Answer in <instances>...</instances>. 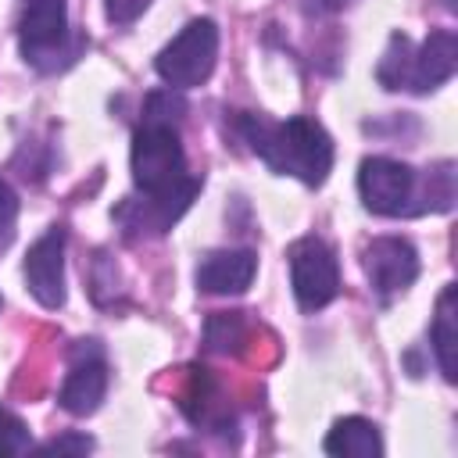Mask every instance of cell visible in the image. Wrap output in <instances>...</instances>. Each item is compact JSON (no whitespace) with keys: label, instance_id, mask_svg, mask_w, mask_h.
<instances>
[{"label":"cell","instance_id":"6da1fadb","mask_svg":"<svg viewBox=\"0 0 458 458\" xmlns=\"http://www.w3.org/2000/svg\"><path fill=\"white\" fill-rule=\"evenodd\" d=\"M129 165H132V182L143 193L140 225H147L150 233L172 229V222L190 208V200L200 190V179L190 175L186 168L175 122L143 118V125L132 132Z\"/></svg>","mask_w":458,"mask_h":458},{"label":"cell","instance_id":"7a4b0ae2","mask_svg":"<svg viewBox=\"0 0 458 458\" xmlns=\"http://www.w3.org/2000/svg\"><path fill=\"white\" fill-rule=\"evenodd\" d=\"M236 125L247 136L250 150L272 172L293 175L304 186L326 182V175L333 168V140L318 122H311L304 114H293L286 122H265L261 114H240Z\"/></svg>","mask_w":458,"mask_h":458},{"label":"cell","instance_id":"3957f363","mask_svg":"<svg viewBox=\"0 0 458 458\" xmlns=\"http://www.w3.org/2000/svg\"><path fill=\"white\" fill-rule=\"evenodd\" d=\"M458 68V39L451 29H433L419 50H411L408 36L394 32L390 47L376 68V79L386 89H411V93H426L437 89L440 82H447Z\"/></svg>","mask_w":458,"mask_h":458},{"label":"cell","instance_id":"277c9868","mask_svg":"<svg viewBox=\"0 0 458 458\" xmlns=\"http://www.w3.org/2000/svg\"><path fill=\"white\" fill-rule=\"evenodd\" d=\"M218 61V29L211 18H193L161 54L154 57V72L172 89H193L211 79Z\"/></svg>","mask_w":458,"mask_h":458},{"label":"cell","instance_id":"5b68a950","mask_svg":"<svg viewBox=\"0 0 458 458\" xmlns=\"http://www.w3.org/2000/svg\"><path fill=\"white\" fill-rule=\"evenodd\" d=\"M290 283H293V297L304 311L326 308L340 293V265H336V254L329 250V243H322L318 236L297 240L290 247Z\"/></svg>","mask_w":458,"mask_h":458},{"label":"cell","instance_id":"8992f818","mask_svg":"<svg viewBox=\"0 0 458 458\" xmlns=\"http://www.w3.org/2000/svg\"><path fill=\"white\" fill-rule=\"evenodd\" d=\"M361 204L376 215H404L415 197V172L394 157H365L358 168Z\"/></svg>","mask_w":458,"mask_h":458},{"label":"cell","instance_id":"52a82bcc","mask_svg":"<svg viewBox=\"0 0 458 458\" xmlns=\"http://www.w3.org/2000/svg\"><path fill=\"white\" fill-rule=\"evenodd\" d=\"M365 272H369L372 290L383 301H390L394 293H404L415 283V276H419V254L401 236H376L365 247Z\"/></svg>","mask_w":458,"mask_h":458},{"label":"cell","instance_id":"ba28073f","mask_svg":"<svg viewBox=\"0 0 458 458\" xmlns=\"http://www.w3.org/2000/svg\"><path fill=\"white\" fill-rule=\"evenodd\" d=\"M25 286L43 308L64 304V229L54 225L25 254Z\"/></svg>","mask_w":458,"mask_h":458},{"label":"cell","instance_id":"9c48e42d","mask_svg":"<svg viewBox=\"0 0 458 458\" xmlns=\"http://www.w3.org/2000/svg\"><path fill=\"white\" fill-rule=\"evenodd\" d=\"M21 54L36 68H43V57H54L61 43L68 39V4L64 0H32L18 25Z\"/></svg>","mask_w":458,"mask_h":458},{"label":"cell","instance_id":"30bf717a","mask_svg":"<svg viewBox=\"0 0 458 458\" xmlns=\"http://www.w3.org/2000/svg\"><path fill=\"white\" fill-rule=\"evenodd\" d=\"M107 394V365L97 347H79L72 358V372L64 376V386L57 394L61 408L68 415H93Z\"/></svg>","mask_w":458,"mask_h":458},{"label":"cell","instance_id":"8fae6325","mask_svg":"<svg viewBox=\"0 0 458 458\" xmlns=\"http://www.w3.org/2000/svg\"><path fill=\"white\" fill-rule=\"evenodd\" d=\"M258 272V254L240 247V250H211L197 265V286L204 293H243L254 283Z\"/></svg>","mask_w":458,"mask_h":458},{"label":"cell","instance_id":"7c38bea8","mask_svg":"<svg viewBox=\"0 0 458 458\" xmlns=\"http://www.w3.org/2000/svg\"><path fill=\"white\" fill-rule=\"evenodd\" d=\"M429 336H433V354H437L444 379L454 383L458 379V290L454 286H444Z\"/></svg>","mask_w":458,"mask_h":458},{"label":"cell","instance_id":"4fadbf2b","mask_svg":"<svg viewBox=\"0 0 458 458\" xmlns=\"http://www.w3.org/2000/svg\"><path fill=\"white\" fill-rule=\"evenodd\" d=\"M322 447L329 454H336V458H379L383 454V440H379L376 422H369L361 415L336 419L333 429L326 433V444Z\"/></svg>","mask_w":458,"mask_h":458},{"label":"cell","instance_id":"5bb4252c","mask_svg":"<svg viewBox=\"0 0 458 458\" xmlns=\"http://www.w3.org/2000/svg\"><path fill=\"white\" fill-rule=\"evenodd\" d=\"M243 340V318L240 311H218L208 318V347L211 351H229Z\"/></svg>","mask_w":458,"mask_h":458},{"label":"cell","instance_id":"9a60e30c","mask_svg":"<svg viewBox=\"0 0 458 458\" xmlns=\"http://www.w3.org/2000/svg\"><path fill=\"white\" fill-rule=\"evenodd\" d=\"M29 447H32V433H29V426H25L14 411L0 408V458L25 454Z\"/></svg>","mask_w":458,"mask_h":458},{"label":"cell","instance_id":"2e32d148","mask_svg":"<svg viewBox=\"0 0 458 458\" xmlns=\"http://www.w3.org/2000/svg\"><path fill=\"white\" fill-rule=\"evenodd\" d=\"M93 447V440L89 437H82V433H64V437H54V440H47L39 451L43 454H86Z\"/></svg>","mask_w":458,"mask_h":458},{"label":"cell","instance_id":"e0dca14e","mask_svg":"<svg viewBox=\"0 0 458 458\" xmlns=\"http://www.w3.org/2000/svg\"><path fill=\"white\" fill-rule=\"evenodd\" d=\"M104 4H107V18L114 25H129L150 7V0H104Z\"/></svg>","mask_w":458,"mask_h":458},{"label":"cell","instance_id":"ac0fdd59","mask_svg":"<svg viewBox=\"0 0 458 458\" xmlns=\"http://www.w3.org/2000/svg\"><path fill=\"white\" fill-rule=\"evenodd\" d=\"M14 215H18V197H14V190L0 179V225H7Z\"/></svg>","mask_w":458,"mask_h":458},{"label":"cell","instance_id":"d6986e66","mask_svg":"<svg viewBox=\"0 0 458 458\" xmlns=\"http://www.w3.org/2000/svg\"><path fill=\"white\" fill-rule=\"evenodd\" d=\"M315 4H318L322 11H344V7L351 4V0H315Z\"/></svg>","mask_w":458,"mask_h":458}]
</instances>
